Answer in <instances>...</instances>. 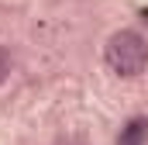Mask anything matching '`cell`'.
I'll return each mask as SVG.
<instances>
[{
  "label": "cell",
  "instance_id": "6da1fadb",
  "mask_svg": "<svg viewBox=\"0 0 148 145\" xmlns=\"http://www.w3.org/2000/svg\"><path fill=\"white\" fill-rule=\"evenodd\" d=\"M107 66L117 76H138L148 66V41L138 31H117L107 41Z\"/></svg>",
  "mask_w": 148,
  "mask_h": 145
},
{
  "label": "cell",
  "instance_id": "7a4b0ae2",
  "mask_svg": "<svg viewBox=\"0 0 148 145\" xmlns=\"http://www.w3.org/2000/svg\"><path fill=\"white\" fill-rule=\"evenodd\" d=\"M145 138H148V121L145 117H134V121H127L121 128L117 145H145Z\"/></svg>",
  "mask_w": 148,
  "mask_h": 145
},
{
  "label": "cell",
  "instance_id": "3957f363",
  "mask_svg": "<svg viewBox=\"0 0 148 145\" xmlns=\"http://www.w3.org/2000/svg\"><path fill=\"white\" fill-rule=\"evenodd\" d=\"M10 66H14V59H10V52H7V48L0 45V83H3L7 76H10Z\"/></svg>",
  "mask_w": 148,
  "mask_h": 145
}]
</instances>
